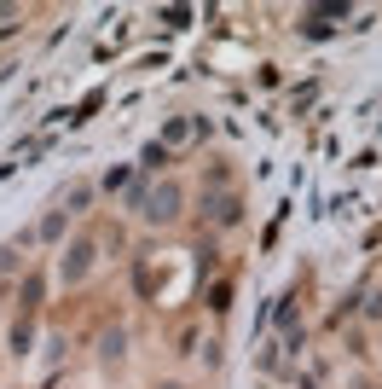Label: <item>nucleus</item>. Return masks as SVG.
<instances>
[{
	"instance_id": "nucleus-1",
	"label": "nucleus",
	"mask_w": 382,
	"mask_h": 389,
	"mask_svg": "<svg viewBox=\"0 0 382 389\" xmlns=\"http://www.w3.org/2000/svg\"><path fill=\"white\" fill-rule=\"evenodd\" d=\"M174 210H180V192H174V186H163V192L151 198V221H174Z\"/></svg>"
},
{
	"instance_id": "nucleus-2",
	"label": "nucleus",
	"mask_w": 382,
	"mask_h": 389,
	"mask_svg": "<svg viewBox=\"0 0 382 389\" xmlns=\"http://www.w3.org/2000/svg\"><path fill=\"white\" fill-rule=\"evenodd\" d=\"M87 256H93V244H76V250H70V279L87 273Z\"/></svg>"
},
{
	"instance_id": "nucleus-3",
	"label": "nucleus",
	"mask_w": 382,
	"mask_h": 389,
	"mask_svg": "<svg viewBox=\"0 0 382 389\" xmlns=\"http://www.w3.org/2000/svg\"><path fill=\"white\" fill-rule=\"evenodd\" d=\"M163 389H174V384H163Z\"/></svg>"
}]
</instances>
